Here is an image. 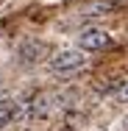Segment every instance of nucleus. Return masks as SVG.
<instances>
[{
    "mask_svg": "<svg viewBox=\"0 0 128 131\" xmlns=\"http://www.w3.org/2000/svg\"><path fill=\"white\" fill-rule=\"evenodd\" d=\"M109 45H111V34L103 31V28H84L78 34V48H81V53L84 50H103Z\"/></svg>",
    "mask_w": 128,
    "mask_h": 131,
    "instance_id": "nucleus-1",
    "label": "nucleus"
},
{
    "mask_svg": "<svg viewBox=\"0 0 128 131\" xmlns=\"http://www.w3.org/2000/svg\"><path fill=\"white\" fill-rule=\"evenodd\" d=\"M84 53L81 50H61L56 53L50 59V70L53 73H70V70H78V67H84Z\"/></svg>",
    "mask_w": 128,
    "mask_h": 131,
    "instance_id": "nucleus-2",
    "label": "nucleus"
},
{
    "mask_svg": "<svg viewBox=\"0 0 128 131\" xmlns=\"http://www.w3.org/2000/svg\"><path fill=\"white\" fill-rule=\"evenodd\" d=\"M45 45L39 42V39H25L22 45H20V59L25 61V64H33V61H39L42 56H45Z\"/></svg>",
    "mask_w": 128,
    "mask_h": 131,
    "instance_id": "nucleus-3",
    "label": "nucleus"
},
{
    "mask_svg": "<svg viewBox=\"0 0 128 131\" xmlns=\"http://www.w3.org/2000/svg\"><path fill=\"white\" fill-rule=\"evenodd\" d=\"M114 6L109 3V0H92V3H86L84 8H81V14L84 17H100V14H109Z\"/></svg>",
    "mask_w": 128,
    "mask_h": 131,
    "instance_id": "nucleus-4",
    "label": "nucleus"
},
{
    "mask_svg": "<svg viewBox=\"0 0 128 131\" xmlns=\"http://www.w3.org/2000/svg\"><path fill=\"white\" fill-rule=\"evenodd\" d=\"M14 98H8V95H0V128H6L8 123H11V112H14Z\"/></svg>",
    "mask_w": 128,
    "mask_h": 131,
    "instance_id": "nucleus-5",
    "label": "nucleus"
},
{
    "mask_svg": "<svg viewBox=\"0 0 128 131\" xmlns=\"http://www.w3.org/2000/svg\"><path fill=\"white\" fill-rule=\"evenodd\" d=\"M48 95H36L31 103H28V117H45L48 114Z\"/></svg>",
    "mask_w": 128,
    "mask_h": 131,
    "instance_id": "nucleus-6",
    "label": "nucleus"
},
{
    "mask_svg": "<svg viewBox=\"0 0 128 131\" xmlns=\"http://www.w3.org/2000/svg\"><path fill=\"white\" fill-rule=\"evenodd\" d=\"M114 95H117V101H120V103H128V81H120V84H117Z\"/></svg>",
    "mask_w": 128,
    "mask_h": 131,
    "instance_id": "nucleus-7",
    "label": "nucleus"
}]
</instances>
